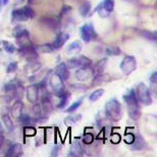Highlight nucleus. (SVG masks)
I'll use <instances>...</instances> for the list:
<instances>
[{
  "instance_id": "f257e3e1",
  "label": "nucleus",
  "mask_w": 157,
  "mask_h": 157,
  "mask_svg": "<svg viewBox=\"0 0 157 157\" xmlns=\"http://www.w3.org/2000/svg\"><path fill=\"white\" fill-rule=\"evenodd\" d=\"M105 112L107 117L113 121H118L122 117V107L117 98H111L106 102Z\"/></svg>"
},
{
  "instance_id": "f03ea898",
  "label": "nucleus",
  "mask_w": 157,
  "mask_h": 157,
  "mask_svg": "<svg viewBox=\"0 0 157 157\" xmlns=\"http://www.w3.org/2000/svg\"><path fill=\"white\" fill-rule=\"evenodd\" d=\"M35 17V12L29 6H24L21 8L13 9L11 11V20L13 23H21L29 18H33Z\"/></svg>"
},
{
  "instance_id": "7ed1b4c3",
  "label": "nucleus",
  "mask_w": 157,
  "mask_h": 157,
  "mask_svg": "<svg viewBox=\"0 0 157 157\" xmlns=\"http://www.w3.org/2000/svg\"><path fill=\"white\" fill-rule=\"evenodd\" d=\"M137 99L144 105H150L152 103V98L150 95L148 87L144 83L138 84L137 86Z\"/></svg>"
},
{
  "instance_id": "20e7f679",
  "label": "nucleus",
  "mask_w": 157,
  "mask_h": 157,
  "mask_svg": "<svg viewBox=\"0 0 157 157\" xmlns=\"http://www.w3.org/2000/svg\"><path fill=\"white\" fill-rule=\"evenodd\" d=\"M121 70L124 75H131L137 68V60L134 56L127 55L121 62Z\"/></svg>"
},
{
  "instance_id": "39448f33",
  "label": "nucleus",
  "mask_w": 157,
  "mask_h": 157,
  "mask_svg": "<svg viewBox=\"0 0 157 157\" xmlns=\"http://www.w3.org/2000/svg\"><path fill=\"white\" fill-rule=\"evenodd\" d=\"M96 75V71L93 67H91V65H88V67H78L75 76H76L77 80L80 82H85L88 80H91L93 78V77Z\"/></svg>"
},
{
  "instance_id": "423d86ee",
  "label": "nucleus",
  "mask_w": 157,
  "mask_h": 157,
  "mask_svg": "<svg viewBox=\"0 0 157 157\" xmlns=\"http://www.w3.org/2000/svg\"><path fill=\"white\" fill-rule=\"evenodd\" d=\"M67 67L68 68H78L82 67H88L92 64V60L84 55H78L76 57H73L71 59H68L67 63Z\"/></svg>"
},
{
  "instance_id": "0eeeda50",
  "label": "nucleus",
  "mask_w": 157,
  "mask_h": 157,
  "mask_svg": "<svg viewBox=\"0 0 157 157\" xmlns=\"http://www.w3.org/2000/svg\"><path fill=\"white\" fill-rule=\"evenodd\" d=\"M80 35L81 38L83 39L84 42H91L97 37V34L95 33L93 26L91 24H86L80 28Z\"/></svg>"
},
{
  "instance_id": "6e6552de",
  "label": "nucleus",
  "mask_w": 157,
  "mask_h": 157,
  "mask_svg": "<svg viewBox=\"0 0 157 157\" xmlns=\"http://www.w3.org/2000/svg\"><path fill=\"white\" fill-rule=\"evenodd\" d=\"M49 83H50V86H51V88H52V90L54 91V93L57 96L64 92L63 81H62V78L59 77L56 73L53 74L52 76L50 77Z\"/></svg>"
},
{
  "instance_id": "1a4fd4ad",
  "label": "nucleus",
  "mask_w": 157,
  "mask_h": 157,
  "mask_svg": "<svg viewBox=\"0 0 157 157\" xmlns=\"http://www.w3.org/2000/svg\"><path fill=\"white\" fill-rule=\"evenodd\" d=\"M38 85H31L27 88V98L31 103H36L39 98Z\"/></svg>"
},
{
  "instance_id": "9d476101",
  "label": "nucleus",
  "mask_w": 157,
  "mask_h": 157,
  "mask_svg": "<svg viewBox=\"0 0 157 157\" xmlns=\"http://www.w3.org/2000/svg\"><path fill=\"white\" fill-rule=\"evenodd\" d=\"M68 39H70V35H68V34L64 33V32L58 34L57 37H56V39L53 41V43H51L52 49L53 50H56V49L61 48V47L67 42Z\"/></svg>"
},
{
  "instance_id": "9b49d317",
  "label": "nucleus",
  "mask_w": 157,
  "mask_h": 157,
  "mask_svg": "<svg viewBox=\"0 0 157 157\" xmlns=\"http://www.w3.org/2000/svg\"><path fill=\"white\" fill-rule=\"evenodd\" d=\"M21 155H23V146L21 143H14L10 145L6 153L7 157H18Z\"/></svg>"
},
{
  "instance_id": "f8f14e48",
  "label": "nucleus",
  "mask_w": 157,
  "mask_h": 157,
  "mask_svg": "<svg viewBox=\"0 0 157 157\" xmlns=\"http://www.w3.org/2000/svg\"><path fill=\"white\" fill-rule=\"evenodd\" d=\"M82 51V44L78 41H75V42L71 43L70 45L67 47V55L68 56H75L78 55V53Z\"/></svg>"
},
{
  "instance_id": "ddd939ff",
  "label": "nucleus",
  "mask_w": 157,
  "mask_h": 157,
  "mask_svg": "<svg viewBox=\"0 0 157 157\" xmlns=\"http://www.w3.org/2000/svg\"><path fill=\"white\" fill-rule=\"evenodd\" d=\"M55 73L62 78V81H67L70 78V71H68V68L64 62H61L56 67Z\"/></svg>"
},
{
  "instance_id": "4468645a",
  "label": "nucleus",
  "mask_w": 157,
  "mask_h": 157,
  "mask_svg": "<svg viewBox=\"0 0 157 157\" xmlns=\"http://www.w3.org/2000/svg\"><path fill=\"white\" fill-rule=\"evenodd\" d=\"M128 115H130V117L133 121H138L141 117V110L138 103L128 105Z\"/></svg>"
},
{
  "instance_id": "2eb2a0df",
  "label": "nucleus",
  "mask_w": 157,
  "mask_h": 157,
  "mask_svg": "<svg viewBox=\"0 0 157 157\" xmlns=\"http://www.w3.org/2000/svg\"><path fill=\"white\" fill-rule=\"evenodd\" d=\"M82 155H83V149H82L80 142H78V140H74V142L71 143V147L70 153H68V156L78 157Z\"/></svg>"
},
{
  "instance_id": "dca6fc26",
  "label": "nucleus",
  "mask_w": 157,
  "mask_h": 157,
  "mask_svg": "<svg viewBox=\"0 0 157 157\" xmlns=\"http://www.w3.org/2000/svg\"><path fill=\"white\" fill-rule=\"evenodd\" d=\"M132 149L133 150H142L146 147V142L144 141V139L142 137L140 136V135H137L136 137H135V140L134 142L132 143Z\"/></svg>"
},
{
  "instance_id": "f3484780",
  "label": "nucleus",
  "mask_w": 157,
  "mask_h": 157,
  "mask_svg": "<svg viewBox=\"0 0 157 157\" xmlns=\"http://www.w3.org/2000/svg\"><path fill=\"white\" fill-rule=\"evenodd\" d=\"M23 108H24V105L23 103L21 101H17L14 102L13 106L11 107V114L12 117H15V118H18L23 113Z\"/></svg>"
},
{
  "instance_id": "a211bd4d",
  "label": "nucleus",
  "mask_w": 157,
  "mask_h": 157,
  "mask_svg": "<svg viewBox=\"0 0 157 157\" xmlns=\"http://www.w3.org/2000/svg\"><path fill=\"white\" fill-rule=\"evenodd\" d=\"M94 80L92 82V86H97V85H100V84H103V83H106L110 80V77L106 74H98V75H95L93 77Z\"/></svg>"
},
{
  "instance_id": "6ab92c4d",
  "label": "nucleus",
  "mask_w": 157,
  "mask_h": 157,
  "mask_svg": "<svg viewBox=\"0 0 157 157\" xmlns=\"http://www.w3.org/2000/svg\"><path fill=\"white\" fill-rule=\"evenodd\" d=\"M20 88V84L17 81H10L4 85V91L5 92H17V90Z\"/></svg>"
},
{
  "instance_id": "aec40b11",
  "label": "nucleus",
  "mask_w": 157,
  "mask_h": 157,
  "mask_svg": "<svg viewBox=\"0 0 157 157\" xmlns=\"http://www.w3.org/2000/svg\"><path fill=\"white\" fill-rule=\"evenodd\" d=\"M59 98V102L57 103V105H56V107L57 108H63L65 105H67V100L70 98V94L68 93H65V91L60 95L57 96Z\"/></svg>"
},
{
  "instance_id": "412c9836",
  "label": "nucleus",
  "mask_w": 157,
  "mask_h": 157,
  "mask_svg": "<svg viewBox=\"0 0 157 157\" xmlns=\"http://www.w3.org/2000/svg\"><path fill=\"white\" fill-rule=\"evenodd\" d=\"M100 5L107 13H110L111 11H113L114 8V0H104L103 2L100 3Z\"/></svg>"
},
{
  "instance_id": "4be33fe9",
  "label": "nucleus",
  "mask_w": 157,
  "mask_h": 157,
  "mask_svg": "<svg viewBox=\"0 0 157 157\" xmlns=\"http://www.w3.org/2000/svg\"><path fill=\"white\" fill-rule=\"evenodd\" d=\"M2 121H3V124H4V125H5L6 130H7L8 132L13 131V122H12L10 117H9L7 113H3Z\"/></svg>"
},
{
  "instance_id": "5701e85b",
  "label": "nucleus",
  "mask_w": 157,
  "mask_h": 157,
  "mask_svg": "<svg viewBox=\"0 0 157 157\" xmlns=\"http://www.w3.org/2000/svg\"><path fill=\"white\" fill-rule=\"evenodd\" d=\"M81 118H82L81 114H71L64 119V124H67V127H71V125H74L75 124H77Z\"/></svg>"
},
{
  "instance_id": "b1692460",
  "label": "nucleus",
  "mask_w": 157,
  "mask_h": 157,
  "mask_svg": "<svg viewBox=\"0 0 157 157\" xmlns=\"http://www.w3.org/2000/svg\"><path fill=\"white\" fill-rule=\"evenodd\" d=\"M10 101V98L8 96H3L0 98V110L2 113H6L8 110V104Z\"/></svg>"
},
{
  "instance_id": "393cba45",
  "label": "nucleus",
  "mask_w": 157,
  "mask_h": 157,
  "mask_svg": "<svg viewBox=\"0 0 157 157\" xmlns=\"http://www.w3.org/2000/svg\"><path fill=\"white\" fill-rule=\"evenodd\" d=\"M103 94H104V90H103V89H97V90H95L93 93L90 94V96H89L90 101L96 102L97 100H99L103 96Z\"/></svg>"
},
{
  "instance_id": "a878e982",
  "label": "nucleus",
  "mask_w": 157,
  "mask_h": 157,
  "mask_svg": "<svg viewBox=\"0 0 157 157\" xmlns=\"http://www.w3.org/2000/svg\"><path fill=\"white\" fill-rule=\"evenodd\" d=\"M1 44L3 45V49H4L7 53H10V54H12V53H14L15 51H17V47H15L13 44L10 43V42H7V41H2Z\"/></svg>"
},
{
  "instance_id": "bb28decb",
  "label": "nucleus",
  "mask_w": 157,
  "mask_h": 157,
  "mask_svg": "<svg viewBox=\"0 0 157 157\" xmlns=\"http://www.w3.org/2000/svg\"><path fill=\"white\" fill-rule=\"evenodd\" d=\"M90 9H91V3L89 1L84 2L80 6V13L82 17H87L88 13L90 12Z\"/></svg>"
},
{
  "instance_id": "cd10ccee",
  "label": "nucleus",
  "mask_w": 157,
  "mask_h": 157,
  "mask_svg": "<svg viewBox=\"0 0 157 157\" xmlns=\"http://www.w3.org/2000/svg\"><path fill=\"white\" fill-rule=\"evenodd\" d=\"M18 121H20L21 124H25V125H31V124H34V118H32V117H30L29 115L28 114H25L24 112L21 113V115L20 117L17 118Z\"/></svg>"
},
{
  "instance_id": "c85d7f7f",
  "label": "nucleus",
  "mask_w": 157,
  "mask_h": 157,
  "mask_svg": "<svg viewBox=\"0 0 157 157\" xmlns=\"http://www.w3.org/2000/svg\"><path fill=\"white\" fill-rule=\"evenodd\" d=\"M121 49L118 48L117 46H113V47H107L105 49V53L107 54L108 56H117L121 54Z\"/></svg>"
},
{
  "instance_id": "c756f323",
  "label": "nucleus",
  "mask_w": 157,
  "mask_h": 157,
  "mask_svg": "<svg viewBox=\"0 0 157 157\" xmlns=\"http://www.w3.org/2000/svg\"><path fill=\"white\" fill-rule=\"evenodd\" d=\"M82 102H83V98L78 99V100H77V101H75L73 104H71L70 107L67 108L65 112H67V113H73V112H75L78 107H80L81 104H82Z\"/></svg>"
},
{
  "instance_id": "7c9ffc66",
  "label": "nucleus",
  "mask_w": 157,
  "mask_h": 157,
  "mask_svg": "<svg viewBox=\"0 0 157 157\" xmlns=\"http://www.w3.org/2000/svg\"><path fill=\"white\" fill-rule=\"evenodd\" d=\"M43 21H45L46 26L50 27V28H51V29H53V30H56V29H57V28H58V23L54 20V18H51V17H45Z\"/></svg>"
},
{
  "instance_id": "2f4dec72",
  "label": "nucleus",
  "mask_w": 157,
  "mask_h": 157,
  "mask_svg": "<svg viewBox=\"0 0 157 157\" xmlns=\"http://www.w3.org/2000/svg\"><path fill=\"white\" fill-rule=\"evenodd\" d=\"M32 110L34 112V117H35V118H39L42 117V108H41V104H39V103H34V106L32 108Z\"/></svg>"
},
{
  "instance_id": "473e14b6",
  "label": "nucleus",
  "mask_w": 157,
  "mask_h": 157,
  "mask_svg": "<svg viewBox=\"0 0 157 157\" xmlns=\"http://www.w3.org/2000/svg\"><path fill=\"white\" fill-rule=\"evenodd\" d=\"M37 131L34 127H31V125H28L24 128V136L25 137H34L36 135Z\"/></svg>"
},
{
  "instance_id": "72a5a7b5",
  "label": "nucleus",
  "mask_w": 157,
  "mask_h": 157,
  "mask_svg": "<svg viewBox=\"0 0 157 157\" xmlns=\"http://www.w3.org/2000/svg\"><path fill=\"white\" fill-rule=\"evenodd\" d=\"M141 35L150 41H156V38H157L156 32H150V31H142Z\"/></svg>"
},
{
  "instance_id": "f704fd0d",
  "label": "nucleus",
  "mask_w": 157,
  "mask_h": 157,
  "mask_svg": "<svg viewBox=\"0 0 157 157\" xmlns=\"http://www.w3.org/2000/svg\"><path fill=\"white\" fill-rule=\"evenodd\" d=\"M40 67H41L40 62H31V63L27 65L26 70H29L31 73H35V71H38Z\"/></svg>"
},
{
  "instance_id": "c9c22d12",
  "label": "nucleus",
  "mask_w": 157,
  "mask_h": 157,
  "mask_svg": "<svg viewBox=\"0 0 157 157\" xmlns=\"http://www.w3.org/2000/svg\"><path fill=\"white\" fill-rule=\"evenodd\" d=\"M94 141V136L92 134L90 133H86L83 136V142L85 144H87V145H90V144H92Z\"/></svg>"
},
{
  "instance_id": "e433bc0d",
  "label": "nucleus",
  "mask_w": 157,
  "mask_h": 157,
  "mask_svg": "<svg viewBox=\"0 0 157 157\" xmlns=\"http://www.w3.org/2000/svg\"><path fill=\"white\" fill-rule=\"evenodd\" d=\"M17 62L12 61L10 63H8L7 67H6V73H8V74L13 73V71H17Z\"/></svg>"
},
{
  "instance_id": "4c0bfd02",
  "label": "nucleus",
  "mask_w": 157,
  "mask_h": 157,
  "mask_svg": "<svg viewBox=\"0 0 157 157\" xmlns=\"http://www.w3.org/2000/svg\"><path fill=\"white\" fill-rule=\"evenodd\" d=\"M106 61H107V59H106V58L105 59H102L101 61H99L98 63L96 64V70L98 71L99 74H101L102 71H104V67H105V64H106L105 63Z\"/></svg>"
},
{
  "instance_id": "58836bf2",
  "label": "nucleus",
  "mask_w": 157,
  "mask_h": 157,
  "mask_svg": "<svg viewBox=\"0 0 157 157\" xmlns=\"http://www.w3.org/2000/svg\"><path fill=\"white\" fill-rule=\"evenodd\" d=\"M121 135L117 134V133H114V134H112V136H111V142L113 143V144H118L119 142H121Z\"/></svg>"
},
{
  "instance_id": "ea45409f",
  "label": "nucleus",
  "mask_w": 157,
  "mask_h": 157,
  "mask_svg": "<svg viewBox=\"0 0 157 157\" xmlns=\"http://www.w3.org/2000/svg\"><path fill=\"white\" fill-rule=\"evenodd\" d=\"M134 140H135V135H133V134H127V135H125L124 141H125V143H127V144H132L134 142Z\"/></svg>"
},
{
  "instance_id": "a19ab883",
  "label": "nucleus",
  "mask_w": 157,
  "mask_h": 157,
  "mask_svg": "<svg viewBox=\"0 0 157 157\" xmlns=\"http://www.w3.org/2000/svg\"><path fill=\"white\" fill-rule=\"evenodd\" d=\"M58 152H59V146L58 145H55L53 147V149L51 150V156L54 157V156H57L58 155Z\"/></svg>"
},
{
  "instance_id": "79ce46f5",
  "label": "nucleus",
  "mask_w": 157,
  "mask_h": 157,
  "mask_svg": "<svg viewBox=\"0 0 157 157\" xmlns=\"http://www.w3.org/2000/svg\"><path fill=\"white\" fill-rule=\"evenodd\" d=\"M150 82H151V84L156 85V83H157V73L156 71H154V73L150 76Z\"/></svg>"
},
{
  "instance_id": "37998d69",
  "label": "nucleus",
  "mask_w": 157,
  "mask_h": 157,
  "mask_svg": "<svg viewBox=\"0 0 157 157\" xmlns=\"http://www.w3.org/2000/svg\"><path fill=\"white\" fill-rule=\"evenodd\" d=\"M3 141H4V137H3V135H0V147L2 146Z\"/></svg>"
},
{
  "instance_id": "c03bdc74",
  "label": "nucleus",
  "mask_w": 157,
  "mask_h": 157,
  "mask_svg": "<svg viewBox=\"0 0 157 157\" xmlns=\"http://www.w3.org/2000/svg\"><path fill=\"white\" fill-rule=\"evenodd\" d=\"M2 133H3V128H2V125L0 124V135H2Z\"/></svg>"
},
{
  "instance_id": "a18cd8bd",
  "label": "nucleus",
  "mask_w": 157,
  "mask_h": 157,
  "mask_svg": "<svg viewBox=\"0 0 157 157\" xmlns=\"http://www.w3.org/2000/svg\"><path fill=\"white\" fill-rule=\"evenodd\" d=\"M2 3H3V4H7V3H8V0H2Z\"/></svg>"
},
{
  "instance_id": "49530a36",
  "label": "nucleus",
  "mask_w": 157,
  "mask_h": 157,
  "mask_svg": "<svg viewBox=\"0 0 157 157\" xmlns=\"http://www.w3.org/2000/svg\"><path fill=\"white\" fill-rule=\"evenodd\" d=\"M3 4V3H2V0H0V6H1Z\"/></svg>"
},
{
  "instance_id": "de8ad7c7",
  "label": "nucleus",
  "mask_w": 157,
  "mask_h": 157,
  "mask_svg": "<svg viewBox=\"0 0 157 157\" xmlns=\"http://www.w3.org/2000/svg\"><path fill=\"white\" fill-rule=\"evenodd\" d=\"M29 1H32V0H29Z\"/></svg>"
},
{
  "instance_id": "09e8293b",
  "label": "nucleus",
  "mask_w": 157,
  "mask_h": 157,
  "mask_svg": "<svg viewBox=\"0 0 157 157\" xmlns=\"http://www.w3.org/2000/svg\"><path fill=\"white\" fill-rule=\"evenodd\" d=\"M21 1H23V0H21Z\"/></svg>"
}]
</instances>
